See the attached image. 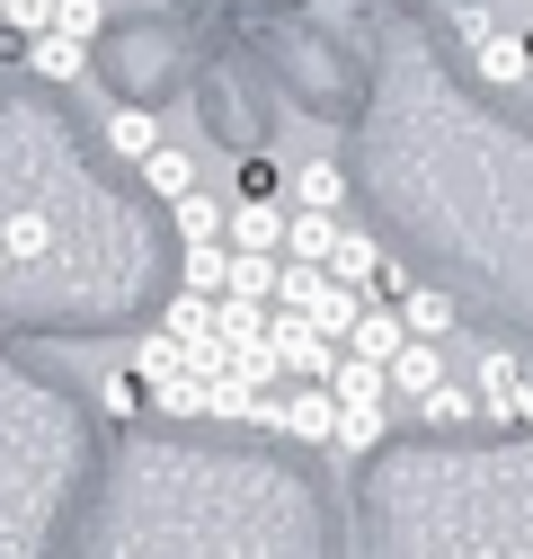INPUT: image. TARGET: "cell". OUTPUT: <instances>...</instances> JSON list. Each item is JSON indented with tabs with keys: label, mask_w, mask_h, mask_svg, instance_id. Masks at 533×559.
<instances>
[{
	"label": "cell",
	"mask_w": 533,
	"mask_h": 559,
	"mask_svg": "<svg viewBox=\"0 0 533 559\" xmlns=\"http://www.w3.org/2000/svg\"><path fill=\"white\" fill-rule=\"evenodd\" d=\"M329 275H339L347 294H374V285H382V249H374L365 231H347V249H339V266H329Z\"/></svg>",
	"instance_id": "16"
},
{
	"label": "cell",
	"mask_w": 533,
	"mask_h": 559,
	"mask_svg": "<svg viewBox=\"0 0 533 559\" xmlns=\"http://www.w3.org/2000/svg\"><path fill=\"white\" fill-rule=\"evenodd\" d=\"M0 266H19V258H10V240H0Z\"/></svg>",
	"instance_id": "30"
},
{
	"label": "cell",
	"mask_w": 533,
	"mask_h": 559,
	"mask_svg": "<svg viewBox=\"0 0 533 559\" xmlns=\"http://www.w3.org/2000/svg\"><path fill=\"white\" fill-rule=\"evenodd\" d=\"M472 408H481V391H472V382H445V391H436V400H427L418 417H427V427H462Z\"/></svg>",
	"instance_id": "22"
},
{
	"label": "cell",
	"mask_w": 533,
	"mask_h": 559,
	"mask_svg": "<svg viewBox=\"0 0 533 559\" xmlns=\"http://www.w3.org/2000/svg\"><path fill=\"white\" fill-rule=\"evenodd\" d=\"M320 294H329V275H320V266H285L276 311H303V320H311V311H320Z\"/></svg>",
	"instance_id": "21"
},
{
	"label": "cell",
	"mask_w": 533,
	"mask_h": 559,
	"mask_svg": "<svg viewBox=\"0 0 533 559\" xmlns=\"http://www.w3.org/2000/svg\"><path fill=\"white\" fill-rule=\"evenodd\" d=\"M410 320H400V302H365V320H356V337H347V356H365V365H400L410 356Z\"/></svg>",
	"instance_id": "2"
},
{
	"label": "cell",
	"mask_w": 533,
	"mask_h": 559,
	"mask_svg": "<svg viewBox=\"0 0 533 559\" xmlns=\"http://www.w3.org/2000/svg\"><path fill=\"white\" fill-rule=\"evenodd\" d=\"M0 240H10V258H45L54 249V223L36 214V204H19V214H0Z\"/></svg>",
	"instance_id": "17"
},
{
	"label": "cell",
	"mask_w": 533,
	"mask_h": 559,
	"mask_svg": "<svg viewBox=\"0 0 533 559\" xmlns=\"http://www.w3.org/2000/svg\"><path fill=\"white\" fill-rule=\"evenodd\" d=\"M143 187H152L161 204H187V195H205V187H196V160H187L178 143H161V152L143 160Z\"/></svg>",
	"instance_id": "10"
},
{
	"label": "cell",
	"mask_w": 533,
	"mask_h": 559,
	"mask_svg": "<svg viewBox=\"0 0 533 559\" xmlns=\"http://www.w3.org/2000/svg\"><path fill=\"white\" fill-rule=\"evenodd\" d=\"M339 204H347L339 160H294V214H339Z\"/></svg>",
	"instance_id": "6"
},
{
	"label": "cell",
	"mask_w": 533,
	"mask_h": 559,
	"mask_svg": "<svg viewBox=\"0 0 533 559\" xmlns=\"http://www.w3.org/2000/svg\"><path fill=\"white\" fill-rule=\"evenodd\" d=\"M285 231H294L285 204H240L232 214V258H285Z\"/></svg>",
	"instance_id": "4"
},
{
	"label": "cell",
	"mask_w": 533,
	"mask_h": 559,
	"mask_svg": "<svg viewBox=\"0 0 533 559\" xmlns=\"http://www.w3.org/2000/svg\"><path fill=\"white\" fill-rule=\"evenodd\" d=\"M152 408H169V417H196V408H205V382H196V373H187V382H169V391H161Z\"/></svg>",
	"instance_id": "29"
},
{
	"label": "cell",
	"mask_w": 533,
	"mask_h": 559,
	"mask_svg": "<svg viewBox=\"0 0 533 559\" xmlns=\"http://www.w3.org/2000/svg\"><path fill=\"white\" fill-rule=\"evenodd\" d=\"M329 391H339V408H391V365L339 356V373H329Z\"/></svg>",
	"instance_id": "8"
},
{
	"label": "cell",
	"mask_w": 533,
	"mask_h": 559,
	"mask_svg": "<svg viewBox=\"0 0 533 559\" xmlns=\"http://www.w3.org/2000/svg\"><path fill=\"white\" fill-rule=\"evenodd\" d=\"M107 27V0H62V19H54V36H72V45H90Z\"/></svg>",
	"instance_id": "26"
},
{
	"label": "cell",
	"mask_w": 533,
	"mask_h": 559,
	"mask_svg": "<svg viewBox=\"0 0 533 559\" xmlns=\"http://www.w3.org/2000/svg\"><path fill=\"white\" fill-rule=\"evenodd\" d=\"M391 427V408H347V427H339V453H374Z\"/></svg>",
	"instance_id": "25"
},
{
	"label": "cell",
	"mask_w": 533,
	"mask_h": 559,
	"mask_svg": "<svg viewBox=\"0 0 533 559\" xmlns=\"http://www.w3.org/2000/svg\"><path fill=\"white\" fill-rule=\"evenodd\" d=\"M133 382H143V391H152V400H161V391H169V382H187V346H178V337H169V329H152V337H143V346H133Z\"/></svg>",
	"instance_id": "7"
},
{
	"label": "cell",
	"mask_w": 533,
	"mask_h": 559,
	"mask_svg": "<svg viewBox=\"0 0 533 559\" xmlns=\"http://www.w3.org/2000/svg\"><path fill=\"white\" fill-rule=\"evenodd\" d=\"M445 19H453V27H462V45H472V53H481V45H498V36H507V27H498V10H489V0H453V10H445Z\"/></svg>",
	"instance_id": "20"
},
{
	"label": "cell",
	"mask_w": 533,
	"mask_h": 559,
	"mask_svg": "<svg viewBox=\"0 0 533 559\" xmlns=\"http://www.w3.org/2000/svg\"><path fill=\"white\" fill-rule=\"evenodd\" d=\"M481 408L507 417V427H533V373L507 356V346H498V356H481Z\"/></svg>",
	"instance_id": "1"
},
{
	"label": "cell",
	"mask_w": 533,
	"mask_h": 559,
	"mask_svg": "<svg viewBox=\"0 0 533 559\" xmlns=\"http://www.w3.org/2000/svg\"><path fill=\"white\" fill-rule=\"evenodd\" d=\"M481 81H498V90L533 81V45H524V36H498V45H481Z\"/></svg>",
	"instance_id": "15"
},
{
	"label": "cell",
	"mask_w": 533,
	"mask_h": 559,
	"mask_svg": "<svg viewBox=\"0 0 533 559\" xmlns=\"http://www.w3.org/2000/svg\"><path fill=\"white\" fill-rule=\"evenodd\" d=\"M169 337H178V346H205V337H214V302H205V294H187V302L169 311Z\"/></svg>",
	"instance_id": "24"
},
{
	"label": "cell",
	"mask_w": 533,
	"mask_h": 559,
	"mask_svg": "<svg viewBox=\"0 0 533 559\" xmlns=\"http://www.w3.org/2000/svg\"><path fill=\"white\" fill-rule=\"evenodd\" d=\"M107 152L143 169V160L161 152V116H152V107H116V116H107Z\"/></svg>",
	"instance_id": "9"
},
{
	"label": "cell",
	"mask_w": 533,
	"mask_h": 559,
	"mask_svg": "<svg viewBox=\"0 0 533 559\" xmlns=\"http://www.w3.org/2000/svg\"><path fill=\"white\" fill-rule=\"evenodd\" d=\"M339 427H347L339 391H320V382H311V391L285 400V436H294V444H339Z\"/></svg>",
	"instance_id": "3"
},
{
	"label": "cell",
	"mask_w": 533,
	"mask_h": 559,
	"mask_svg": "<svg viewBox=\"0 0 533 559\" xmlns=\"http://www.w3.org/2000/svg\"><path fill=\"white\" fill-rule=\"evenodd\" d=\"M81 62H90V45H72V36H36V72H45V81H81Z\"/></svg>",
	"instance_id": "19"
},
{
	"label": "cell",
	"mask_w": 533,
	"mask_h": 559,
	"mask_svg": "<svg viewBox=\"0 0 533 559\" xmlns=\"http://www.w3.org/2000/svg\"><path fill=\"white\" fill-rule=\"evenodd\" d=\"M524 45H533V27H524Z\"/></svg>",
	"instance_id": "31"
},
{
	"label": "cell",
	"mask_w": 533,
	"mask_h": 559,
	"mask_svg": "<svg viewBox=\"0 0 533 559\" xmlns=\"http://www.w3.org/2000/svg\"><path fill=\"white\" fill-rule=\"evenodd\" d=\"M339 249H347V231H339V214H294V231H285V266H339Z\"/></svg>",
	"instance_id": "5"
},
{
	"label": "cell",
	"mask_w": 533,
	"mask_h": 559,
	"mask_svg": "<svg viewBox=\"0 0 533 559\" xmlns=\"http://www.w3.org/2000/svg\"><path fill=\"white\" fill-rule=\"evenodd\" d=\"M258 400H266V391H249L240 373H223V382H205V408H214V417H258Z\"/></svg>",
	"instance_id": "23"
},
{
	"label": "cell",
	"mask_w": 533,
	"mask_h": 559,
	"mask_svg": "<svg viewBox=\"0 0 533 559\" xmlns=\"http://www.w3.org/2000/svg\"><path fill=\"white\" fill-rule=\"evenodd\" d=\"M187 285L205 294V302H223L232 294V249H187Z\"/></svg>",
	"instance_id": "18"
},
{
	"label": "cell",
	"mask_w": 533,
	"mask_h": 559,
	"mask_svg": "<svg viewBox=\"0 0 533 559\" xmlns=\"http://www.w3.org/2000/svg\"><path fill=\"white\" fill-rule=\"evenodd\" d=\"M276 294H285V258H232V294L223 302H266L276 311Z\"/></svg>",
	"instance_id": "12"
},
{
	"label": "cell",
	"mask_w": 533,
	"mask_h": 559,
	"mask_svg": "<svg viewBox=\"0 0 533 559\" xmlns=\"http://www.w3.org/2000/svg\"><path fill=\"white\" fill-rule=\"evenodd\" d=\"M445 382H453V373H445V356H436V346H410V356L391 365V391H400V400H418V408H427Z\"/></svg>",
	"instance_id": "11"
},
{
	"label": "cell",
	"mask_w": 533,
	"mask_h": 559,
	"mask_svg": "<svg viewBox=\"0 0 533 559\" xmlns=\"http://www.w3.org/2000/svg\"><path fill=\"white\" fill-rule=\"evenodd\" d=\"M400 320H410V337H418V346H436V337L453 329V294H436V285H418L410 302H400Z\"/></svg>",
	"instance_id": "14"
},
{
	"label": "cell",
	"mask_w": 533,
	"mask_h": 559,
	"mask_svg": "<svg viewBox=\"0 0 533 559\" xmlns=\"http://www.w3.org/2000/svg\"><path fill=\"white\" fill-rule=\"evenodd\" d=\"M232 373H240L249 391H266V382L285 373V356H276V346H240V356H232Z\"/></svg>",
	"instance_id": "27"
},
{
	"label": "cell",
	"mask_w": 533,
	"mask_h": 559,
	"mask_svg": "<svg viewBox=\"0 0 533 559\" xmlns=\"http://www.w3.org/2000/svg\"><path fill=\"white\" fill-rule=\"evenodd\" d=\"M276 195V160H240V204H266Z\"/></svg>",
	"instance_id": "28"
},
{
	"label": "cell",
	"mask_w": 533,
	"mask_h": 559,
	"mask_svg": "<svg viewBox=\"0 0 533 559\" xmlns=\"http://www.w3.org/2000/svg\"><path fill=\"white\" fill-rule=\"evenodd\" d=\"M178 240H187V249H223V240H232V214H223L214 195H187V204H178Z\"/></svg>",
	"instance_id": "13"
}]
</instances>
